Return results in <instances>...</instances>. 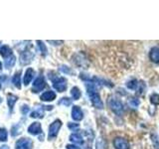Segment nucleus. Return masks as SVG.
Segmentation results:
<instances>
[{
    "instance_id": "f257e3e1",
    "label": "nucleus",
    "mask_w": 159,
    "mask_h": 149,
    "mask_svg": "<svg viewBox=\"0 0 159 149\" xmlns=\"http://www.w3.org/2000/svg\"><path fill=\"white\" fill-rule=\"evenodd\" d=\"M87 88H88V96L91 99V102L93 103V106L98 108V109H102L103 108V102L101 98V96L98 94V93H97L96 88L93 87V84H87Z\"/></svg>"
},
{
    "instance_id": "f03ea898",
    "label": "nucleus",
    "mask_w": 159,
    "mask_h": 149,
    "mask_svg": "<svg viewBox=\"0 0 159 149\" xmlns=\"http://www.w3.org/2000/svg\"><path fill=\"white\" fill-rule=\"evenodd\" d=\"M107 106L116 114L121 115V113L123 111V104L119 99L113 97H109L107 98Z\"/></svg>"
},
{
    "instance_id": "7ed1b4c3",
    "label": "nucleus",
    "mask_w": 159,
    "mask_h": 149,
    "mask_svg": "<svg viewBox=\"0 0 159 149\" xmlns=\"http://www.w3.org/2000/svg\"><path fill=\"white\" fill-rule=\"evenodd\" d=\"M54 88L59 93H63L67 89V79L62 77H56L52 79Z\"/></svg>"
},
{
    "instance_id": "20e7f679",
    "label": "nucleus",
    "mask_w": 159,
    "mask_h": 149,
    "mask_svg": "<svg viewBox=\"0 0 159 149\" xmlns=\"http://www.w3.org/2000/svg\"><path fill=\"white\" fill-rule=\"evenodd\" d=\"M61 126H62V121L60 119H56V120L51 123V125L49 126V134H48L49 139H54L57 137Z\"/></svg>"
},
{
    "instance_id": "39448f33",
    "label": "nucleus",
    "mask_w": 159,
    "mask_h": 149,
    "mask_svg": "<svg viewBox=\"0 0 159 149\" xmlns=\"http://www.w3.org/2000/svg\"><path fill=\"white\" fill-rule=\"evenodd\" d=\"M32 147H33L32 140L26 137L18 139L16 144H15V148L16 149H32Z\"/></svg>"
},
{
    "instance_id": "423d86ee",
    "label": "nucleus",
    "mask_w": 159,
    "mask_h": 149,
    "mask_svg": "<svg viewBox=\"0 0 159 149\" xmlns=\"http://www.w3.org/2000/svg\"><path fill=\"white\" fill-rule=\"evenodd\" d=\"M113 146L116 149H129V142L125 138L116 137L113 139Z\"/></svg>"
},
{
    "instance_id": "0eeeda50",
    "label": "nucleus",
    "mask_w": 159,
    "mask_h": 149,
    "mask_svg": "<svg viewBox=\"0 0 159 149\" xmlns=\"http://www.w3.org/2000/svg\"><path fill=\"white\" fill-rule=\"evenodd\" d=\"M73 59H74V62L76 63V65L79 67H83L84 69H87V67L89 66V63L87 61L86 57H84V55L82 53L76 54L73 57Z\"/></svg>"
},
{
    "instance_id": "6e6552de",
    "label": "nucleus",
    "mask_w": 159,
    "mask_h": 149,
    "mask_svg": "<svg viewBox=\"0 0 159 149\" xmlns=\"http://www.w3.org/2000/svg\"><path fill=\"white\" fill-rule=\"evenodd\" d=\"M45 87H46V82H45L44 78L41 76V77H39L35 79V82L33 84V87H32V92L37 93L39 92H41Z\"/></svg>"
},
{
    "instance_id": "1a4fd4ad",
    "label": "nucleus",
    "mask_w": 159,
    "mask_h": 149,
    "mask_svg": "<svg viewBox=\"0 0 159 149\" xmlns=\"http://www.w3.org/2000/svg\"><path fill=\"white\" fill-rule=\"evenodd\" d=\"M34 54L29 50H26V51H23L21 56H20V63H21V65H28L32 62Z\"/></svg>"
},
{
    "instance_id": "9d476101",
    "label": "nucleus",
    "mask_w": 159,
    "mask_h": 149,
    "mask_svg": "<svg viewBox=\"0 0 159 149\" xmlns=\"http://www.w3.org/2000/svg\"><path fill=\"white\" fill-rule=\"evenodd\" d=\"M72 117L74 120L76 121H80L82 120L84 118V113H83V111L81 109V107L78 106H74L73 108H72Z\"/></svg>"
},
{
    "instance_id": "9b49d317",
    "label": "nucleus",
    "mask_w": 159,
    "mask_h": 149,
    "mask_svg": "<svg viewBox=\"0 0 159 149\" xmlns=\"http://www.w3.org/2000/svg\"><path fill=\"white\" fill-rule=\"evenodd\" d=\"M28 132L32 135H38L42 132V127L41 123L39 122H33L31 125L28 127Z\"/></svg>"
},
{
    "instance_id": "f8f14e48",
    "label": "nucleus",
    "mask_w": 159,
    "mask_h": 149,
    "mask_svg": "<svg viewBox=\"0 0 159 149\" xmlns=\"http://www.w3.org/2000/svg\"><path fill=\"white\" fill-rule=\"evenodd\" d=\"M34 76H35L34 70L31 68L27 69V71H26V73H25L24 78H23V84H25V86H28V84H30V82L32 81V79L34 78Z\"/></svg>"
},
{
    "instance_id": "ddd939ff",
    "label": "nucleus",
    "mask_w": 159,
    "mask_h": 149,
    "mask_svg": "<svg viewBox=\"0 0 159 149\" xmlns=\"http://www.w3.org/2000/svg\"><path fill=\"white\" fill-rule=\"evenodd\" d=\"M149 58L155 64H159V48L153 47L149 52Z\"/></svg>"
},
{
    "instance_id": "4468645a",
    "label": "nucleus",
    "mask_w": 159,
    "mask_h": 149,
    "mask_svg": "<svg viewBox=\"0 0 159 149\" xmlns=\"http://www.w3.org/2000/svg\"><path fill=\"white\" fill-rule=\"evenodd\" d=\"M40 98L42 99L43 102H52L56 98V93H55L53 91H48V92H45Z\"/></svg>"
},
{
    "instance_id": "2eb2a0df",
    "label": "nucleus",
    "mask_w": 159,
    "mask_h": 149,
    "mask_svg": "<svg viewBox=\"0 0 159 149\" xmlns=\"http://www.w3.org/2000/svg\"><path fill=\"white\" fill-rule=\"evenodd\" d=\"M18 101V97L16 96H14L12 93H9L7 96V103H8V107L10 109V111H12V109L14 107V104L16 103Z\"/></svg>"
},
{
    "instance_id": "dca6fc26",
    "label": "nucleus",
    "mask_w": 159,
    "mask_h": 149,
    "mask_svg": "<svg viewBox=\"0 0 159 149\" xmlns=\"http://www.w3.org/2000/svg\"><path fill=\"white\" fill-rule=\"evenodd\" d=\"M70 140H71L73 143H76V144H83L84 143L83 136L80 133L71 134V136H70Z\"/></svg>"
},
{
    "instance_id": "f3484780",
    "label": "nucleus",
    "mask_w": 159,
    "mask_h": 149,
    "mask_svg": "<svg viewBox=\"0 0 159 149\" xmlns=\"http://www.w3.org/2000/svg\"><path fill=\"white\" fill-rule=\"evenodd\" d=\"M0 55L4 58H9L10 56H12V51L8 46H2L0 48Z\"/></svg>"
},
{
    "instance_id": "a211bd4d",
    "label": "nucleus",
    "mask_w": 159,
    "mask_h": 149,
    "mask_svg": "<svg viewBox=\"0 0 159 149\" xmlns=\"http://www.w3.org/2000/svg\"><path fill=\"white\" fill-rule=\"evenodd\" d=\"M20 74H21V72H17L14 74V77L12 79V82L14 84V86L17 88H21V83H20Z\"/></svg>"
},
{
    "instance_id": "6ab92c4d",
    "label": "nucleus",
    "mask_w": 159,
    "mask_h": 149,
    "mask_svg": "<svg viewBox=\"0 0 159 149\" xmlns=\"http://www.w3.org/2000/svg\"><path fill=\"white\" fill-rule=\"evenodd\" d=\"M15 62H16V57L12 55V56H10L9 58H7L6 60H5V67H6L7 69L12 68L14 66Z\"/></svg>"
},
{
    "instance_id": "aec40b11",
    "label": "nucleus",
    "mask_w": 159,
    "mask_h": 149,
    "mask_svg": "<svg viewBox=\"0 0 159 149\" xmlns=\"http://www.w3.org/2000/svg\"><path fill=\"white\" fill-rule=\"evenodd\" d=\"M71 94H72V97L75 99V101H77L80 97H81L82 93H81V91H80V88L78 87H74L72 89H71Z\"/></svg>"
},
{
    "instance_id": "412c9836",
    "label": "nucleus",
    "mask_w": 159,
    "mask_h": 149,
    "mask_svg": "<svg viewBox=\"0 0 159 149\" xmlns=\"http://www.w3.org/2000/svg\"><path fill=\"white\" fill-rule=\"evenodd\" d=\"M138 84H139V82L137 81V79H130L129 82H127V84H126V87L129 88V89H135L136 91V88H137V87H138Z\"/></svg>"
},
{
    "instance_id": "4be33fe9",
    "label": "nucleus",
    "mask_w": 159,
    "mask_h": 149,
    "mask_svg": "<svg viewBox=\"0 0 159 149\" xmlns=\"http://www.w3.org/2000/svg\"><path fill=\"white\" fill-rule=\"evenodd\" d=\"M33 118H42L44 116V112H43V109L40 108V109H37V111H35L33 112H31V115H30Z\"/></svg>"
},
{
    "instance_id": "5701e85b",
    "label": "nucleus",
    "mask_w": 159,
    "mask_h": 149,
    "mask_svg": "<svg viewBox=\"0 0 159 149\" xmlns=\"http://www.w3.org/2000/svg\"><path fill=\"white\" fill-rule=\"evenodd\" d=\"M145 88H146L145 84H144L143 82H139L138 87H137V88H136V93L138 94V96H140V94H142L143 92L145 91Z\"/></svg>"
},
{
    "instance_id": "b1692460",
    "label": "nucleus",
    "mask_w": 159,
    "mask_h": 149,
    "mask_svg": "<svg viewBox=\"0 0 159 149\" xmlns=\"http://www.w3.org/2000/svg\"><path fill=\"white\" fill-rule=\"evenodd\" d=\"M150 102L153 104V106H158L159 104V94L152 93L150 96Z\"/></svg>"
},
{
    "instance_id": "393cba45",
    "label": "nucleus",
    "mask_w": 159,
    "mask_h": 149,
    "mask_svg": "<svg viewBox=\"0 0 159 149\" xmlns=\"http://www.w3.org/2000/svg\"><path fill=\"white\" fill-rule=\"evenodd\" d=\"M128 103H129V106H131L132 107H137L139 106V103H140V102H139V99L137 97H130L128 101Z\"/></svg>"
},
{
    "instance_id": "a878e982",
    "label": "nucleus",
    "mask_w": 159,
    "mask_h": 149,
    "mask_svg": "<svg viewBox=\"0 0 159 149\" xmlns=\"http://www.w3.org/2000/svg\"><path fill=\"white\" fill-rule=\"evenodd\" d=\"M37 44H38V47H39V49H40V52H41L44 56L45 55L47 54V48H46V46H45V44H44V42L43 41H37Z\"/></svg>"
},
{
    "instance_id": "bb28decb",
    "label": "nucleus",
    "mask_w": 159,
    "mask_h": 149,
    "mask_svg": "<svg viewBox=\"0 0 159 149\" xmlns=\"http://www.w3.org/2000/svg\"><path fill=\"white\" fill-rule=\"evenodd\" d=\"M7 130L5 128H0V141H6L7 140Z\"/></svg>"
},
{
    "instance_id": "cd10ccee",
    "label": "nucleus",
    "mask_w": 159,
    "mask_h": 149,
    "mask_svg": "<svg viewBox=\"0 0 159 149\" xmlns=\"http://www.w3.org/2000/svg\"><path fill=\"white\" fill-rule=\"evenodd\" d=\"M60 104H63V106H69L72 104V99L69 98V97H63L61 98V101L59 102Z\"/></svg>"
},
{
    "instance_id": "c85d7f7f",
    "label": "nucleus",
    "mask_w": 159,
    "mask_h": 149,
    "mask_svg": "<svg viewBox=\"0 0 159 149\" xmlns=\"http://www.w3.org/2000/svg\"><path fill=\"white\" fill-rule=\"evenodd\" d=\"M68 126L70 129H73V130H75V129H77L79 127V124L78 123H69Z\"/></svg>"
},
{
    "instance_id": "c756f323",
    "label": "nucleus",
    "mask_w": 159,
    "mask_h": 149,
    "mask_svg": "<svg viewBox=\"0 0 159 149\" xmlns=\"http://www.w3.org/2000/svg\"><path fill=\"white\" fill-rule=\"evenodd\" d=\"M67 149H81V148L77 145H74V144H69V145H67Z\"/></svg>"
},
{
    "instance_id": "7c9ffc66",
    "label": "nucleus",
    "mask_w": 159,
    "mask_h": 149,
    "mask_svg": "<svg viewBox=\"0 0 159 149\" xmlns=\"http://www.w3.org/2000/svg\"><path fill=\"white\" fill-rule=\"evenodd\" d=\"M61 71L64 72V73H68V74L71 73V71H70V69H69L68 67H65V66L61 67Z\"/></svg>"
},
{
    "instance_id": "2f4dec72",
    "label": "nucleus",
    "mask_w": 159,
    "mask_h": 149,
    "mask_svg": "<svg viewBox=\"0 0 159 149\" xmlns=\"http://www.w3.org/2000/svg\"><path fill=\"white\" fill-rule=\"evenodd\" d=\"M50 44H53V45H61L64 43V41H48Z\"/></svg>"
},
{
    "instance_id": "473e14b6",
    "label": "nucleus",
    "mask_w": 159,
    "mask_h": 149,
    "mask_svg": "<svg viewBox=\"0 0 159 149\" xmlns=\"http://www.w3.org/2000/svg\"><path fill=\"white\" fill-rule=\"evenodd\" d=\"M0 149H9V147L7 145H3V146L0 147Z\"/></svg>"
},
{
    "instance_id": "72a5a7b5",
    "label": "nucleus",
    "mask_w": 159,
    "mask_h": 149,
    "mask_svg": "<svg viewBox=\"0 0 159 149\" xmlns=\"http://www.w3.org/2000/svg\"><path fill=\"white\" fill-rule=\"evenodd\" d=\"M1 70H2V64L0 63V72H1Z\"/></svg>"
},
{
    "instance_id": "f704fd0d",
    "label": "nucleus",
    "mask_w": 159,
    "mask_h": 149,
    "mask_svg": "<svg viewBox=\"0 0 159 149\" xmlns=\"http://www.w3.org/2000/svg\"><path fill=\"white\" fill-rule=\"evenodd\" d=\"M1 102H2V99H1V98H0V103H1Z\"/></svg>"
},
{
    "instance_id": "c9c22d12",
    "label": "nucleus",
    "mask_w": 159,
    "mask_h": 149,
    "mask_svg": "<svg viewBox=\"0 0 159 149\" xmlns=\"http://www.w3.org/2000/svg\"><path fill=\"white\" fill-rule=\"evenodd\" d=\"M0 89H1V84H0Z\"/></svg>"
},
{
    "instance_id": "e433bc0d",
    "label": "nucleus",
    "mask_w": 159,
    "mask_h": 149,
    "mask_svg": "<svg viewBox=\"0 0 159 149\" xmlns=\"http://www.w3.org/2000/svg\"><path fill=\"white\" fill-rule=\"evenodd\" d=\"M0 44H1V41H0Z\"/></svg>"
}]
</instances>
